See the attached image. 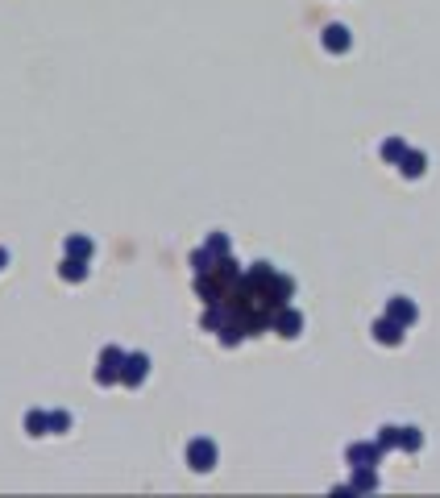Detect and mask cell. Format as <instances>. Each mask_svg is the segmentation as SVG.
I'll list each match as a JSON object with an SVG mask.
<instances>
[{"label": "cell", "instance_id": "7a4b0ae2", "mask_svg": "<svg viewBox=\"0 0 440 498\" xmlns=\"http://www.w3.org/2000/svg\"><path fill=\"white\" fill-rule=\"evenodd\" d=\"M407 175H416V170H424V158H407V166H403Z\"/></svg>", "mask_w": 440, "mask_h": 498}, {"label": "cell", "instance_id": "6da1fadb", "mask_svg": "<svg viewBox=\"0 0 440 498\" xmlns=\"http://www.w3.org/2000/svg\"><path fill=\"white\" fill-rule=\"evenodd\" d=\"M378 336H382V341H399V332H394L391 324H378Z\"/></svg>", "mask_w": 440, "mask_h": 498}]
</instances>
